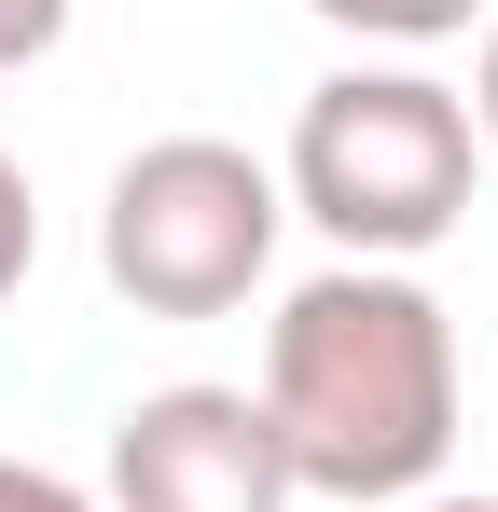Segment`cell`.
Listing matches in <instances>:
<instances>
[{"label": "cell", "instance_id": "1", "mask_svg": "<svg viewBox=\"0 0 498 512\" xmlns=\"http://www.w3.org/2000/svg\"><path fill=\"white\" fill-rule=\"evenodd\" d=\"M263 416L305 499L402 512L457 457V319L415 263H319L277 319H263Z\"/></svg>", "mask_w": 498, "mask_h": 512}, {"label": "cell", "instance_id": "7", "mask_svg": "<svg viewBox=\"0 0 498 512\" xmlns=\"http://www.w3.org/2000/svg\"><path fill=\"white\" fill-rule=\"evenodd\" d=\"M56 42H70V0H0V70L56 56Z\"/></svg>", "mask_w": 498, "mask_h": 512}, {"label": "cell", "instance_id": "10", "mask_svg": "<svg viewBox=\"0 0 498 512\" xmlns=\"http://www.w3.org/2000/svg\"><path fill=\"white\" fill-rule=\"evenodd\" d=\"M402 512H498V499H457V485H429V499H402Z\"/></svg>", "mask_w": 498, "mask_h": 512}, {"label": "cell", "instance_id": "8", "mask_svg": "<svg viewBox=\"0 0 498 512\" xmlns=\"http://www.w3.org/2000/svg\"><path fill=\"white\" fill-rule=\"evenodd\" d=\"M0 512H97L70 471H42V457H0Z\"/></svg>", "mask_w": 498, "mask_h": 512}, {"label": "cell", "instance_id": "9", "mask_svg": "<svg viewBox=\"0 0 498 512\" xmlns=\"http://www.w3.org/2000/svg\"><path fill=\"white\" fill-rule=\"evenodd\" d=\"M471 125H485V153H498V14H485V56H471Z\"/></svg>", "mask_w": 498, "mask_h": 512}, {"label": "cell", "instance_id": "3", "mask_svg": "<svg viewBox=\"0 0 498 512\" xmlns=\"http://www.w3.org/2000/svg\"><path fill=\"white\" fill-rule=\"evenodd\" d=\"M277 222L291 194L249 139H139L111 194H97V277L139 319H236L249 291L277 277Z\"/></svg>", "mask_w": 498, "mask_h": 512}, {"label": "cell", "instance_id": "5", "mask_svg": "<svg viewBox=\"0 0 498 512\" xmlns=\"http://www.w3.org/2000/svg\"><path fill=\"white\" fill-rule=\"evenodd\" d=\"M319 28H346V42H374V56H429V42H457L471 14H498V0H305Z\"/></svg>", "mask_w": 498, "mask_h": 512}, {"label": "cell", "instance_id": "2", "mask_svg": "<svg viewBox=\"0 0 498 512\" xmlns=\"http://www.w3.org/2000/svg\"><path fill=\"white\" fill-rule=\"evenodd\" d=\"M277 194L291 222H319L332 263H415L443 250L485 194V125H471V84L415 70V56H360L305 84L291 111V153H277Z\"/></svg>", "mask_w": 498, "mask_h": 512}, {"label": "cell", "instance_id": "4", "mask_svg": "<svg viewBox=\"0 0 498 512\" xmlns=\"http://www.w3.org/2000/svg\"><path fill=\"white\" fill-rule=\"evenodd\" d=\"M291 457H277V416L263 388H139L111 416V471H97V512H291Z\"/></svg>", "mask_w": 498, "mask_h": 512}, {"label": "cell", "instance_id": "6", "mask_svg": "<svg viewBox=\"0 0 498 512\" xmlns=\"http://www.w3.org/2000/svg\"><path fill=\"white\" fill-rule=\"evenodd\" d=\"M28 263H42V208H28V167L0 153V305L28 291Z\"/></svg>", "mask_w": 498, "mask_h": 512}]
</instances>
